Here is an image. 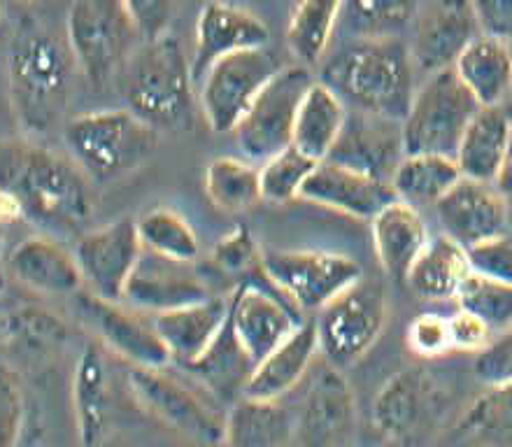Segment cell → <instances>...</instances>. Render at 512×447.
Returning a JSON list of instances; mask_svg holds the SVG:
<instances>
[{"label": "cell", "mask_w": 512, "mask_h": 447, "mask_svg": "<svg viewBox=\"0 0 512 447\" xmlns=\"http://www.w3.org/2000/svg\"><path fill=\"white\" fill-rule=\"evenodd\" d=\"M0 196L35 226L73 233L94 215V189L70 159L31 140H0Z\"/></svg>", "instance_id": "6da1fadb"}, {"label": "cell", "mask_w": 512, "mask_h": 447, "mask_svg": "<svg viewBox=\"0 0 512 447\" xmlns=\"http://www.w3.org/2000/svg\"><path fill=\"white\" fill-rule=\"evenodd\" d=\"M80 68L68 40L28 17L14 31L7 59L10 101L21 129L49 136L66 115Z\"/></svg>", "instance_id": "7a4b0ae2"}, {"label": "cell", "mask_w": 512, "mask_h": 447, "mask_svg": "<svg viewBox=\"0 0 512 447\" xmlns=\"http://www.w3.org/2000/svg\"><path fill=\"white\" fill-rule=\"evenodd\" d=\"M417 66L403 38H352L322 66L324 84L354 112L403 124L417 94Z\"/></svg>", "instance_id": "3957f363"}, {"label": "cell", "mask_w": 512, "mask_h": 447, "mask_svg": "<svg viewBox=\"0 0 512 447\" xmlns=\"http://www.w3.org/2000/svg\"><path fill=\"white\" fill-rule=\"evenodd\" d=\"M115 82L126 110L156 131L180 129L191 115L194 75L182 45L173 35L140 42Z\"/></svg>", "instance_id": "277c9868"}, {"label": "cell", "mask_w": 512, "mask_h": 447, "mask_svg": "<svg viewBox=\"0 0 512 447\" xmlns=\"http://www.w3.org/2000/svg\"><path fill=\"white\" fill-rule=\"evenodd\" d=\"M63 145L91 182H110L142 166L159 145V131L131 110H91L68 119Z\"/></svg>", "instance_id": "5b68a950"}, {"label": "cell", "mask_w": 512, "mask_h": 447, "mask_svg": "<svg viewBox=\"0 0 512 447\" xmlns=\"http://www.w3.org/2000/svg\"><path fill=\"white\" fill-rule=\"evenodd\" d=\"M480 105L454 73V68L426 75L412 98L408 117L403 119L405 154L457 156L461 138L478 115Z\"/></svg>", "instance_id": "8992f818"}, {"label": "cell", "mask_w": 512, "mask_h": 447, "mask_svg": "<svg viewBox=\"0 0 512 447\" xmlns=\"http://www.w3.org/2000/svg\"><path fill=\"white\" fill-rule=\"evenodd\" d=\"M389 305L380 282L361 278L319 310V352L326 364L345 371L364 359L387 326Z\"/></svg>", "instance_id": "52a82bcc"}, {"label": "cell", "mask_w": 512, "mask_h": 447, "mask_svg": "<svg viewBox=\"0 0 512 447\" xmlns=\"http://www.w3.org/2000/svg\"><path fill=\"white\" fill-rule=\"evenodd\" d=\"M66 40L80 73L96 87L115 80L140 45L122 0H75L68 10Z\"/></svg>", "instance_id": "ba28073f"}, {"label": "cell", "mask_w": 512, "mask_h": 447, "mask_svg": "<svg viewBox=\"0 0 512 447\" xmlns=\"http://www.w3.org/2000/svg\"><path fill=\"white\" fill-rule=\"evenodd\" d=\"M261 268L270 285L298 310H322L364 278L352 257L324 250H273L263 254Z\"/></svg>", "instance_id": "9c48e42d"}, {"label": "cell", "mask_w": 512, "mask_h": 447, "mask_svg": "<svg viewBox=\"0 0 512 447\" xmlns=\"http://www.w3.org/2000/svg\"><path fill=\"white\" fill-rule=\"evenodd\" d=\"M284 68L268 47L219 59L201 82L205 122L215 133H233L263 87Z\"/></svg>", "instance_id": "30bf717a"}, {"label": "cell", "mask_w": 512, "mask_h": 447, "mask_svg": "<svg viewBox=\"0 0 512 447\" xmlns=\"http://www.w3.org/2000/svg\"><path fill=\"white\" fill-rule=\"evenodd\" d=\"M315 77L305 66H284L236 126L238 147L250 161H268L294 143L296 115Z\"/></svg>", "instance_id": "8fae6325"}, {"label": "cell", "mask_w": 512, "mask_h": 447, "mask_svg": "<svg viewBox=\"0 0 512 447\" xmlns=\"http://www.w3.org/2000/svg\"><path fill=\"white\" fill-rule=\"evenodd\" d=\"M128 385L135 399L177 434L205 447L224 443L226 417L208 406L194 389L168 375L166 368L131 366Z\"/></svg>", "instance_id": "7c38bea8"}, {"label": "cell", "mask_w": 512, "mask_h": 447, "mask_svg": "<svg viewBox=\"0 0 512 447\" xmlns=\"http://www.w3.org/2000/svg\"><path fill=\"white\" fill-rule=\"evenodd\" d=\"M294 415V447H347L359 424L357 399L343 371L324 364L312 373Z\"/></svg>", "instance_id": "4fadbf2b"}, {"label": "cell", "mask_w": 512, "mask_h": 447, "mask_svg": "<svg viewBox=\"0 0 512 447\" xmlns=\"http://www.w3.org/2000/svg\"><path fill=\"white\" fill-rule=\"evenodd\" d=\"M443 387L429 368L408 366L384 382L373 401V424L389 443H417L443 413Z\"/></svg>", "instance_id": "5bb4252c"}, {"label": "cell", "mask_w": 512, "mask_h": 447, "mask_svg": "<svg viewBox=\"0 0 512 447\" xmlns=\"http://www.w3.org/2000/svg\"><path fill=\"white\" fill-rule=\"evenodd\" d=\"M142 257V243L133 217H122L77 240L75 259L84 285L103 301L122 303L128 280Z\"/></svg>", "instance_id": "9a60e30c"}, {"label": "cell", "mask_w": 512, "mask_h": 447, "mask_svg": "<svg viewBox=\"0 0 512 447\" xmlns=\"http://www.w3.org/2000/svg\"><path fill=\"white\" fill-rule=\"evenodd\" d=\"M229 322L245 352L259 364L298 329V308L280 292H270L250 275L229 301Z\"/></svg>", "instance_id": "2e32d148"}, {"label": "cell", "mask_w": 512, "mask_h": 447, "mask_svg": "<svg viewBox=\"0 0 512 447\" xmlns=\"http://www.w3.org/2000/svg\"><path fill=\"white\" fill-rule=\"evenodd\" d=\"M75 308L98 340L133 368H168L173 364V357L154 324H145L119 303L80 292L75 294Z\"/></svg>", "instance_id": "e0dca14e"}, {"label": "cell", "mask_w": 512, "mask_h": 447, "mask_svg": "<svg viewBox=\"0 0 512 447\" xmlns=\"http://www.w3.org/2000/svg\"><path fill=\"white\" fill-rule=\"evenodd\" d=\"M480 24L471 0H431L415 21L410 52L417 70L426 75L452 68L461 52L480 38Z\"/></svg>", "instance_id": "ac0fdd59"}, {"label": "cell", "mask_w": 512, "mask_h": 447, "mask_svg": "<svg viewBox=\"0 0 512 447\" xmlns=\"http://www.w3.org/2000/svg\"><path fill=\"white\" fill-rule=\"evenodd\" d=\"M270 31L266 21L254 12L226 0H210L196 19V47L191 59L194 84L203 82L208 70L224 56L268 47Z\"/></svg>", "instance_id": "d6986e66"}, {"label": "cell", "mask_w": 512, "mask_h": 447, "mask_svg": "<svg viewBox=\"0 0 512 447\" xmlns=\"http://www.w3.org/2000/svg\"><path fill=\"white\" fill-rule=\"evenodd\" d=\"M301 198L347 217L373 219L398 196L391 182L326 159L312 170Z\"/></svg>", "instance_id": "ffe728a7"}, {"label": "cell", "mask_w": 512, "mask_h": 447, "mask_svg": "<svg viewBox=\"0 0 512 447\" xmlns=\"http://www.w3.org/2000/svg\"><path fill=\"white\" fill-rule=\"evenodd\" d=\"M445 236L468 247L482 240L503 236L508 229V203L503 201L492 184L475 182L468 177L454 184L436 203Z\"/></svg>", "instance_id": "44dd1931"}, {"label": "cell", "mask_w": 512, "mask_h": 447, "mask_svg": "<svg viewBox=\"0 0 512 447\" xmlns=\"http://www.w3.org/2000/svg\"><path fill=\"white\" fill-rule=\"evenodd\" d=\"M208 298H212L210 287L191 264L156 257L145 250H142V257L124 294V301L131 303L133 308L152 310L154 315L182 308V305L208 301Z\"/></svg>", "instance_id": "7402d4cb"}, {"label": "cell", "mask_w": 512, "mask_h": 447, "mask_svg": "<svg viewBox=\"0 0 512 447\" xmlns=\"http://www.w3.org/2000/svg\"><path fill=\"white\" fill-rule=\"evenodd\" d=\"M403 154L401 124L352 110L329 159L391 182Z\"/></svg>", "instance_id": "603a6c76"}, {"label": "cell", "mask_w": 512, "mask_h": 447, "mask_svg": "<svg viewBox=\"0 0 512 447\" xmlns=\"http://www.w3.org/2000/svg\"><path fill=\"white\" fill-rule=\"evenodd\" d=\"M77 434L84 447H98L112 429V396L103 347L89 340L82 347L73 375Z\"/></svg>", "instance_id": "cb8c5ba5"}, {"label": "cell", "mask_w": 512, "mask_h": 447, "mask_svg": "<svg viewBox=\"0 0 512 447\" xmlns=\"http://www.w3.org/2000/svg\"><path fill=\"white\" fill-rule=\"evenodd\" d=\"M319 352L315 322H301L291 336L256 364L245 396L261 401H280L301 385Z\"/></svg>", "instance_id": "d4e9b609"}, {"label": "cell", "mask_w": 512, "mask_h": 447, "mask_svg": "<svg viewBox=\"0 0 512 447\" xmlns=\"http://www.w3.org/2000/svg\"><path fill=\"white\" fill-rule=\"evenodd\" d=\"M226 319H229V301L212 296L208 301L159 312L152 324L173 361L187 366L203 357L205 350L215 343Z\"/></svg>", "instance_id": "484cf974"}, {"label": "cell", "mask_w": 512, "mask_h": 447, "mask_svg": "<svg viewBox=\"0 0 512 447\" xmlns=\"http://www.w3.org/2000/svg\"><path fill=\"white\" fill-rule=\"evenodd\" d=\"M371 231L382 271L391 280L405 282L412 264L431 238L422 212L415 205L396 198L371 219Z\"/></svg>", "instance_id": "4316f807"}, {"label": "cell", "mask_w": 512, "mask_h": 447, "mask_svg": "<svg viewBox=\"0 0 512 447\" xmlns=\"http://www.w3.org/2000/svg\"><path fill=\"white\" fill-rule=\"evenodd\" d=\"M10 271L19 282L40 294L75 296L82 292L84 278L75 254L47 236L26 238L10 254Z\"/></svg>", "instance_id": "83f0119b"}, {"label": "cell", "mask_w": 512, "mask_h": 447, "mask_svg": "<svg viewBox=\"0 0 512 447\" xmlns=\"http://www.w3.org/2000/svg\"><path fill=\"white\" fill-rule=\"evenodd\" d=\"M512 154V115L499 108H480L461 138L457 166L461 177L492 184Z\"/></svg>", "instance_id": "f1b7e54d"}, {"label": "cell", "mask_w": 512, "mask_h": 447, "mask_svg": "<svg viewBox=\"0 0 512 447\" xmlns=\"http://www.w3.org/2000/svg\"><path fill=\"white\" fill-rule=\"evenodd\" d=\"M452 68L480 108H499L512 96V42L482 33Z\"/></svg>", "instance_id": "f546056e"}, {"label": "cell", "mask_w": 512, "mask_h": 447, "mask_svg": "<svg viewBox=\"0 0 512 447\" xmlns=\"http://www.w3.org/2000/svg\"><path fill=\"white\" fill-rule=\"evenodd\" d=\"M182 368L194 375L205 387V392H210V396L233 406V403L245 396L247 382H250L256 364L250 354L245 352V347L240 345L236 331H233L231 322L226 319L224 329L219 331L215 343L205 350L203 357H198Z\"/></svg>", "instance_id": "4dcf8cb0"}, {"label": "cell", "mask_w": 512, "mask_h": 447, "mask_svg": "<svg viewBox=\"0 0 512 447\" xmlns=\"http://www.w3.org/2000/svg\"><path fill=\"white\" fill-rule=\"evenodd\" d=\"M471 275L468 252L450 236H431L422 254L408 271L405 285L422 301H450L457 298L464 280Z\"/></svg>", "instance_id": "1f68e13d"}, {"label": "cell", "mask_w": 512, "mask_h": 447, "mask_svg": "<svg viewBox=\"0 0 512 447\" xmlns=\"http://www.w3.org/2000/svg\"><path fill=\"white\" fill-rule=\"evenodd\" d=\"M347 115H350V110H347L343 98L329 84L315 80L305 91L301 108H298L294 143L291 145L308 154L310 159L319 163L326 161L343 136Z\"/></svg>", "instance_id": "d6a6232c"}, {"label": "cell", "mask_w": 512, "mask_h": 447, "mask_svg": "<svg viewBox=\"0 0 512 447\" xmlns=\"http://www.w3.org/2000/svg\"><path fill=\"white\" fill-rule=\"evenodd\" d=\"M226 447H291L294 415L280 401L243 396L226 415Z\"/></svg>", "instance_id": "836d02e7"}, {"label": "cell", "mask_w": 512, "mask_h": 447, "mask_svg": "<svg viewBox=\"0 0 512 447\" xmlns=\"http://www.w3.org/2000/svg\"><path fill=\"white\" fill-rule=\"evenodd\" d=\"M340 17L343 0H298L287 28V47L298 66L315 68L326 59Z\"/></svg>", "instance_id": "e575fe53"}, {"label": "cell", "mask_w": 512, "mask_h": 447, "mask_svg": "<svg viewBox=\"0 0 512 447\" xmlns=\"http://www.w3.org/2000/svg\"><path fill=\"white\" fill-rule=\"evenodd\" d=\"M461 180L457 161L438 154H403L391 177L398 201L436 205Z\"/></svg>", "instance_id": "d590c367"}, {"label": "cell", "mask_w": 512, "mask_h": 447, "mask_svg": "<svg viewBox=\"0 0 512 447\" xmlns=\"http://www.w3.org/2000/svg\"><path fill=\"white\" fill-rule=\"evenodd\" d=\"M457 438L475 447H512V385H489L461 415Z\"/></svg>", "instance_id": "8d00e7d4"}, {"label": "cell", "mask_w": 512, "mask_h": 447, "mask_svg": "<svg viewBox=\"0 0 512 447\" xmlns=\"http://www.w3.org/2000/svg\"><path fill=\"white\" fill-rule=\"evenodd\" d=\"M205 194L224 212L252 210L263 201L259 168L238 156H217L205 170Z\"/></svg>", "instance_id": "74e56055"}, {"label": "cell", "mask_w": 512, "mask_h": 447, "mask_svg": "<svg viewBox=\"0 0 512 447\" xmlns=\"http://www.w3.org/2000/svg\"><path fill=\"white\" fill-rule=\"evenodd\" d=\"M142 250L156 257L194 264L201 254V243L187 219L173 208H152L135 219Z\"/></svg>", "instance_id": "f35d334b"}, {"label": "cell", "mask_w": 512, "mask_h": 447, "mask_svg": "<svg viewBox=\"0 0 512 447\" xmlns=\"http://www.w3.org/2000/svg\"><path fill=\"white\" fill-rule=\"evenodd\" d=\"M419 0H343L352 38H401L417 21Z\"/></svg>", "instance_id": "ab89813d"}, {"label": "cell", "mask_w": 512, "mask_h": 447, "mask_svg": "<svg viewBox=\"0 0 512 447\" xmlns=\"http://www.w3.org/2000/svg\"><path fill=\"white\" fill-rule=\"evenodd\" d=\"M319 161L310 159L301 149L289 145L282 152L270 156L259 168L261 173V198L268 203H289L301 198V191Z\"/></svg>", "instance_id": "60d3db41"}, {"label": "cell", "mask_w": 512, "mask_h": 447, "mask_svg": "<svg viewBox=\"0 0 512 447\" xmlns=\"http://www.w3.org/2000/svg\"><path fill=\"white\" fill-rule=\"evenodd\" d=\"M454 301L459 310L471 312L480 322H485L492 331H506L512 326V285L482 278L471 273L461 285Z\"/></svg>", "instance_id": "b9f144b4"}, {"label": "cell", "mask_w": 512, "mask_h": 447, "mask_svg": "<svg viewBox=\"0 0 512 447\" xmlns=\"http://www.w3.org/2000/svg\"><path fill=\"white\" fill-rule=\"evenodd\" d=\"M261 257L250 226L245 224H238L231 233L219 238L210 254L212 264L229 275H254V271H261Z\"/></svg>", "instance_id": "7bdbcfd3"}, {"label": "cell", "mask_w": 512, "mask_h": 447, "mask_svg": "<svg viewBox=\"0 0 512 447\" xmlns=\"http://www.w3.org/2000/svg\"><path fill=\"white\" fill-rule=\"evenodd\" d=\"M10 333L35 350H49L66 343L68 326L45 308H21L10 315Z\"/></svg>", "instance_id": "ee69618b"}, {"label": "cell", "mask_w": 512, "mask_h": 447, "mask_svg": "<svg viewBox=\"0 0 512 447\" xmlns=\"http://www.w3.org/2000/svg\"><path fill=\"white\" fill-rule=\"evenodd\" d=\"M122 5L140 42H152L170 35L180 0H122Z\"/></svg>", "instance_id": "f6af8a7d"}, {"label": "cell", "mask_w": 512, "mask_h": 447, "mask_svg": "<svg viewBox=\"0 0 512 447\" xmlns=\"http://www.w3.org/2000/svg\"><path fill=\"white\" fill-rule=\"evenodd\" d=\"M408 350L422 359H438L452 352V336L450 322L447 317L424 312L417 315L408 326Z\"/></svg>", "instance_id": "bcb514c9"}, {"label": "cell", "mask_w": 512, "mask_h": 447, "mask_svg": "<svg viewBox=\"0 0 512 447\" xmlns=\"http://www.w3.org/2000/svg\"><path fill=\"white\" fill-rule=\"evenodd\" d=\"M466 252L471 273L512 285V238L506 233L482 240V243L468 247Z\"/></svg>", "instance_id": "7dc6e473"}, {"label": "cell", "mask_w": 512, "mask_h": 447, "mask_svg": "<svg viewBox=\"0 0 512 447\" xmlns=\"http://www.w3.org/2000/svg\"><path fill=\"white\" fill-rule=\"evenodd\" d=\"M24 429V394L14 373L0 366V447H17Z\"/></svg>", "instance_id": "c3c4849f"}, {"label": "cell", "mask_w": 512, "mask_h": 447, "mask_svg": "<svg viewBox=\"0 0 512 447\" xmlns=\"http://www.w3.org/2000/svg\"><path fill=\"white\" fill-rule=\"evenodd\" d=\"M475 375L485 385H512V326L475 359Z\"/></svg>", "instance_id": "681fc988"}, {"label": "cell", "mask_w": 512, "mask_h": 447, "mask_svg": "<svg viewBox=\"0 0 512 447\" xmlns=\"http://www.w3.org/2000/svg\"><path fill=\"white\" fill-rule=\"evenodd\" d=\"M450 322V336H452V350L464 352V354H480L485 347L492 343V329L485 322H480L478 317H473L471 312H454L452 317H447Z\"/></svg>", "instance_id": "f907efd6"}, {"label": "cell", "mask_w": 512, "mask_h": 447, "mask_svg": "<svg viewBox=\"0 0 512 447\" xmlns=\"http://www.w3.org/2000/svg\"><path fill=\"white\" fill-rule=\"evenodd\" d=\"M480 31L512 42V0H471Z\"/></svg>", "instance_id": "816d5d0a"}, {"label": "cell", "mask_w": 512, "mask_h": 447, "mask_svg": "<svg viewBox=\"0 0 512 447\" xmlns=\"http://www.w3.org/2000/svg\"><path fill=\"white\" fill-rule=\"evenodd\" d=\"M494 189L499 191V196L506 201L508 205H512V154L508 156V161L503 163V168L496 175V180L492 182Z\"/></svg>", "instance_id": "f5cc1de1"}, {"label": "cell", "mask_w": 512, "mask_h": 447, "mask_svg": "<svg viewBox=\"0 0 512 447\" xmlns=\"http://www.w3.org/2000/svg\"><path fill=\"white\" fill-rule=\"evenodd\" d=\"M5 287H7V278H5L3 268H0V296H3V292H5Z\"/></svg>", "instance_id": "db71d44e"}, {"label": "cell", "mask_w": 512, "mask_h": 447, "mask_svg": "<svg viewBox=\"0 0 512 447\" xmlns=\"http://www.w3.org/2000/svg\"><path fill=\"white\" fill-rule=\"evenodd\" d=\"M3 245H5L3 243V233H0V254H3Z\"/></svg>", "instance_id": "11a10c76"}, {"label": "cell", "mask_w": 512, "mask_h": 447, "mask_svg": "<svg viewBox=\"0 0 512 447\" xmlns=\"http://www.w3.org/2000/svg\"><path fill=\"white\" fill-rule=\"evenodd\" d=\"M0 19H3V0H0Z\"/></svg>", "instance_id": "9f6ffc18"}, {"label": "cell", "mask_w": 512, "mask_h": 447, "mask_svg": "<svg viewBox=\"0 0 512 447\" xmlns=\"http://www.w3.org/2000/svg\"><path fill=\"white\" fill-rule=\"evenodd\" d=\"M28 3H31V0H28Z\"/></svg>", "instance_id": "6f0895ef"}]
</instances>
